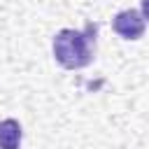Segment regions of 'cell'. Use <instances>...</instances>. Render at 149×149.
<instances>
[{
	"instance_id": "obj_3",
	"label": "cell",
	"mask_w": 149,
	"mask_h": 149,
	"mask_svg": "<svg viewBox=\"0 0 149 149\" xmlns=\"http://www.w3.org/2000/svg\"><path fill=\"white\" fill-rule=\"evenodd\" d=\"M21 137H23V130L16 119L0 121V149H19Z\"/></svg>"
},
{
	"instance_id": "obj_1",
	"label": "cell",
	"mask_w": 149,
	"mask_h": 149,
	"mask_svg": "<svg viewBox=\"0 0 149 149\" xmlns=\"http://www.w3.org/2000/svg\"><path fill=\"white\" fill-rule=\"evenodd\" d=\"M98 23H86L84 30L63 28L54 35V58L65 70H81L95 58Z\"/></svg>"
},
{
	"instance_id": "obj_2",
	"label": "cell",
	"mask_w": 149,
	"mask_h": 149,
	"mask_svg": "<svg viewBox=\"0 0 149 149\" xmlns=\"http://www.w3.org/2000/svg\"><path fill=\"white\" fill-rule=\"evenodd\" d=\"M144 28H147V21L137 9H121L112 19V30L123 40H140L144 35Z\"/></svg>"
},
{
	"instance_id": "obj_4",
	"label": "cell",
	"mask_w": 149,
	"mask_h": 149,
	"mask_svg": "<svg viewBox=\"0 0 149 149\" xmlns=\"http://www.w3.org/2000/svg\"><path fill=\"white\" fill-rule=\"evenodd\" d=\"M140 14H142L144 21H149V0H142L140 2Z\"/></svg>"
}]
</instances>
